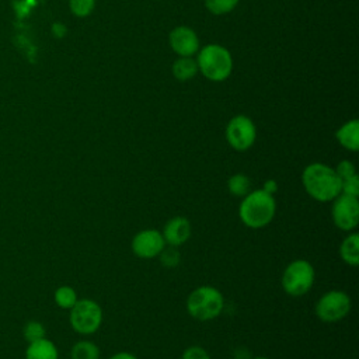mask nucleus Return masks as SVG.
I'll return each instance as SVG.
<instances>
[{
	"mask_svg": "<svg viewBox=\"0 0 359 359\" xmlns=\"http://www.w3.org/2000/svg\"><path fill=\"white\" fill-rule=\"evenodd\" d=\"M306 194L317 202H331L341 194V180L334 168L324 163H311L302 172Z\"/></svg>",
	"mask_w": 359,
	"mask_h": 359,
	"instance_id": "1",
	"label": "nucleus"
},
{
	"mask_svg": "<svg viewBox=\"0 0 359 359\" xmlns=\"http://www.w3.org/2000/svg\"><path fill=\"white\" fill-rule=\"evenodd\" d=\"M276 213L275 196L261 189L250 191L241 198L238 217L250 229H262L268 226Z\"/></svg>",
	"mask_w": 359,
	"mask_h": 359,
	"instance_id": "2",
	"label": "nucleus"
},
{
	"mask_svg": "<svg viewBox=\"0 0 359 359\" xmlns=\"http://www.w3.org/2000/svg\"><path fill=\"white\" fill-rule=\"evenodd\" d=\"M185 307L192 318L198 321H210L222 314L224 309V296L217 287L202 285L188 294Z\"/></svg>",
	"mask_w": 359,
	"mask_h": 359,
	"instance_id": "3",
	"label": "nucleus"
},
{
	"mask_svg": "<svg viewBox=\"0 0 359 359\" xmlns=\"http://www.w3.org/2000/svg\"><path fill=\"white\" fill-rule=\"evenodd\" d=\"M198 70L210 81L226 80L233 69V59L230 52L216 43L203 46L196 57Z\"/></svg>",
	"mask_w": 359,
	"mask_h": 359,
	"instance_id": "4",
	"label": "nucleus"
},
{
	"mask_svg": "<svg viewBox=\"0 0 359 359\" xmlns=\"http://www.w3.org/2000/svg\"><path fill=\"white\" fill-rule=\"evenodd\" d=\"M316 280L314 266L307 259H294L286 265L280 276V285L286 294L300 297L309 293Z\"/></svg>",
	"mask_w": 359,
	"mask_h": 359,
	"instance_id": "5",
	"label": "nucleus"
},
{
	"mask_svg": "<svg viewBox=\"0 0 359 359\" xmlns=\"http://www.w3.org/2000/svg\"><path fill=\"white\" fill-rule=\"evenodd\" d=\"M70 325L81 335H91L97 332L102 324V309L91 299H79L70 309Z\"/></svg>",
	"mask_w": 359,
	"mask_h": 359,
	"instance_id": "6",
	"label": "nucleus"
},
{
	"mask_svg": "<svg viewBox=\"0 0 359 359\" xmlns=\"http://www.w3.org/2000/svg\"><path fill=\"white\" fill-rule=\"evenodd\" d=\"M352 309V300L344 290H328L321 294L314 306L317 318L323 323L332 324L344 320Z\"/></svg>",
	"mask_w": 359,
	"mask_h": 359,
	"instance_id": "7",
	"label": "nucleus"
},
{
	"mask_svg": "<svg viewBox=\"0 0 359 359\" xmlns=\"http://www.w3.org/2000/svg\"><path fill=\"white\" fill-rule=\"evenodd\" d=\"M257 139V128L245 115L233 116L226 126V140L236 151L248 150Z\"/></svg>",
	"mask_w": 359,
	"mask_h": 359,
	"instance_id": "8",
	"label": "nucleus"
},
{
	"mask_svg": "<svg viewBox=\"0 0 359 359\" xmlns=\"http://www.w3.org/2000/svg\"><path fill=\"white\" fill-rule=\"evenodd\" d=\"M331 202V219L335 227L346 233L353 231L359 223V199L339 194Z\"/></svg>",
	"mask_w": 359,
	"mask_h": 359,
	"instance_id": "9",
	"label": "nucleus"
},
{
	"mask_svg": "<svg viewBox=\"0 0 359 359\" xmlns=\"http://www.w3.org/2000/svg\"><path fill=\"white\" fill-rule=\"evenodd\" d=\"M164 247L165 241L161 236V231L156 229L140 230L133 236L130 241L132 252L142 259L157 258Z\"/></svg>",
	"mask_w": 359,
	"mask_h": 359,
	"instance_id": "10",
	"label": "nucleus"
},
{
	"mask_svg": "<svg viewBox=\"0 0 359 359\" xmlns=\"http://www.w3.org/2000/svg\"><path fill=\"white\" fill-rule=\"evenodd\" d=\"M192 234L191 222L185 216H174L168 219L161 230V236L165 241V245L181 247L184 245Z\"/></svg>",
	"mask_w": 359,
	"mask_h": 359,
	"instance_id": "11",
	"label": "nucleus"
},
{
	"mask_svg": "<svg viewBox=\"0 0 359 359\" xmlns=\"http://www.w3.org/2000/svg\"><path fill=\"white\" fill-rule=\"evenodd\" d=\"M168 42L171 49L180 56H192L199 49V39L194 29L189 27H175L170 35Z\"/></svg>",
	"mask_w": 359,
	"mask_h": 359,
	"instance_id": "12",
	"label": "nucleus"
},
{
	"mask_svg": "<svg viewBox=\"0 0 359 359\" xmlns=\"http://www.w3.org/2000/svg\"><path fill=\"white\" fill-rule=\"evenodd\" d=\"M335 137L338 143L349 150V151H358L359 149V121L351 119L345 122L337 132Z\"/></svg>",
	"mask_w": 359,
	"mask_h": 359,
	"instance_id": "13",
	"label": "nucleus"
},
{
	"mask_svg": "<svg viewBox=\"0 0 359 359\" xmlns=\"http://www.w3.org/2000/svg\"><path fill=\"white\" fill-rule=\"evenodd\" d=\"M341 259L349 266L359 265V234L355 231L348 233L339 245Z\"/></svg>",
	"mask_w": 359,
	"mask_h": 359,
	"instance_id": "14",
	"label": "nucleus"
},
{
	"mask_svg": "<svg viewBox=\"0 0 359 359\" xmlns=\"http://www.w3.org/2000/svg\"><path fill=\"white\" fill-rule=\"evenodd\" d=\"M27 359H57V349L55 344L46 338L29 342L25 352Z\"/></svg>",
	"mask_w": 359,
	"mask_h": 359,
	"instance_id": "15",
	"label": "nucleus"
},
{
	"mask_svg": "<svg viewBox=\"0 0 359 359\" xmlns=\"http://www.w3.org/2000/svg\"><path fill=\"white\" fill-rule=\"evenodd\" d=\"M198 73V63L191 56H180L172 65V74L180 81H187Z\"/></svg>",
	"mask_w": 359,
	"mask_h": 359,
	"instance_id": "16",
	"label": "nucleus"
},
{
	"mask_svg": "<svg viewBox=\"0 0 359 359\" xmlns=\"http://www.w3.org/2000/svg\"><path fill=\"white\" fill-rule=\"evenodd\" d=\"M227 191L231 196L244 198L251 191V180L243 172L233 174L227 180Z\"/></svg>",
	"mask_w": 359,
	"mask_h": 359,
	"instance_id": "17",
	"label": "nucleus"
},
{
	"mask_svg": "<svg viewBox=\"0 0 359 359\" xmlns=\"http://www.w3.org/2000/svg\"><path fill=\"white\" fill-rule=\"evenodd\" d=\"M101 351L93 341H79L70 351L72 359H100Z\"/></svg>",
	"mask_w": 359,
	"mask_h": 359,
	"instance_id": "18",
	"label": "nucleus"
},
{
	"mask_svg": "<svg viewBox=\"0 0 359 359\" xmlns=\"http://www.w3.org/2000/svg\"><path fill=\"white\" fill-rule=\"evenodd\" d=\"M79 300L76 290L72 286H60L55 292V302L62 309H72Z\"/></svg>",
	"mask_w": 359,
	"mask_h": 359,
	"instance_id": "19",
	"label": "nucleus"
},
{
	"mask_svg": "<svg viewBox=\"0 0 359 359\" xmlns=\"http://www.w3.org/2000/svg\"><path fill=\"white\" fill-rule=\"evenodd\" d=\"M240 0H205V6L206 8L216 15H222V14H227L230 13Z\"/></svg>",
	"mask_w": 359,
	"mask_h": 359,
	"instance_id": "20",
	"label": "nucleus"
},
{
	"mask_svg": "<svg viewBox=\"0 0 359 359\" xmlns=\"http://www.w3.org/2000/svg\"><path fill=\"white\" fill-rule=\"evenodd\" d=\"M157 258H160V262L165 268H175L181 261V255L177 247H171V245H165Z\"/></svg>",
	"mask_w": 359,
	"mask_h": 359,
	"instance_id": "21",
	"label": "nucleus"
},
{
	"mask_svg": "<svg viewBox=\"0 0 359 359\" xmlns=\"http://www.w3.org/2000/svg\"><path fill=\"white\" fill-rule=\"evenodd\" d=\"M70 10L77 17H87L95 6V0H70Z\"/></svg>",
	"mask_w": 359,
	"mask_h": 359,
	"instance_id": "22",
	"label": "nucleus"
},
{
	"mask_svg": "<svg viewBox=\"0 0 359 359\" xmlns=\"http://www.w3.org/2000/svg\"><path fill=\"white\" fill-rule=\"evenodd\" d=\"M24 338L28 342H34L38 341L41 338H45V328L41 323L38 321H29L25 324L24 327Z\"/></svg>",
	"mask_w": 359,
	"mask_h": 359,
	"instance_id": "23",
	"label": "nucleus"
},
{
	"mask_svg": "<svg viewBox=\"0 0 359 359\" xmlns=\"http://www.w3.org/2000/svg\"><path fill=\"white\" fill-rule=\"evenodd\" d=\"M341 194L349 196H359V177L358 174L341 181Z\"/></svg>",
	"mask_w": 359,
	"mask_h": 359,
	"instance_id": "24",
	"label": "nucleus"
},
{
	"mask_svg": "<svg viewBox=\"0 0 359 359\" xmlns=\"http://www.w3.org/2000/svg\"><path fill=\"white\" fill-rule=\"evenodd\" d=\"M334 171H335V174L338 175V178L342 181V180H345V178H349V177L355 175V174H356V167H355V164H353L352 161H349V160H341V161L337 164V167L334 168Z\"/></svg>",
	"mask_w": 359,
	"mask_h": 359,
	"instance_id": "25",
	"label": "nucleus"
},
{
	"mask_svg": "<svg viewBox=\"0 0 359 359\" xmlns=\"http://www.w3.org/2000/svg\"><path fill=\"white\" fill-rule=\"evenodd\" d=\"M181 359H212V358L205 348L199 345H191L182 352Z\"/></svg>",
	"mask_w": 359,
	"mask_h": 359,
	"instance_id": "26",
	"label": "nucleus"
},
{
	"mask_svg": "<svg viewBox=\"0 0 359 359\" xmlns=\"http://www.w3.org/2000/svg\"><path fill=\"white\" fill-rule=\"evenodd\" d=\"M262 189L265 191V192H268V194H271V195H275L276 192H278V182L275 181V180H266L265 182H264V185H262Z\"/></svg>",
	"mask_w": 359,
	"mask_h": 359,
	"instance_id": "27",
	"label": "nucleus"
},
{
	"mask_svg": "<svg viewBox=\"0 0 359 359\" xmlns=\"http://www.w3.org/2000/svg\"><path fill=\"white\" fill-rule=\"evenodd\" d=\"M108 359H137L133 353L130 352H126V351H122V352H116L114 353L112 356H109Z\"/></svg>",
	"mask_w": 359,
	"mask_h": 359,
	"instance_id": "28",
	"label": "nucleus"
},
{
	"mask_svg": "<svg viewBox=\"0 0 359 359\" xmlns=\"http://www.w3.org/2000/svg\"><path fill=\"white\" fill-rule=\"evenodd\" d=\"M52 29H53V32H55V35H56V36H63V35H65V32H66L65 25H62V24H59V22L53 24Z\"/></svg>",
	"mask_w": 359,
	"mask_h": 359,
	"instance_id": "29",
	"label": "nucleus"
},
{
	"mask_svg": "<svg viewBox=\"0 0 359 359\" xmlns=\"http://www.w3.org/2000/svg\"><path fill=\"white\" fill-rule=\"evenodd\" d=\"M252 359H268V358H265V356H257V358H252Z\"/></svg>",
	"mask_w": 359,
	"mask_h": 359,
	"instance_id": "30",
	"label": "nucleus"
}]
</instances>
